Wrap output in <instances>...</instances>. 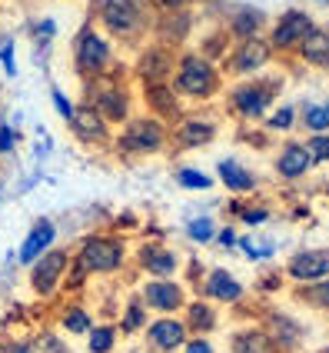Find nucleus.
<instances>
[{
    "label": "nucleus",
    "instance_id": "nucleus-44",
    "mask_svg": "<svg viewBox=\"0 0 329 353\" xmlns=\"http://www.w3.org/2000/svg\"><path fill=\"white\" fill-rule=\"evenodd\" d=\"M54 34H57V23H54L50 17H43L37 27H34V37H37V43H50V40H54Z\"/></svg>",
    "mask_w": 329,
    "mask_h": 353
},
{
    "label": "nucleus",
    "instance_id": "nucleus-32",
    "mask_svg": "<svg viewBox=\"0 0 329 353\" xmlns=\"http://www.w3.org/2000/svg\"><path fill=\"white\" fill-rule=\"evenodd\" d=\"M263 123H266V130H273V134H290L293 127L299 123V117H296V107L283 103V107H273Z\"/></svg>",
    "mask_w": 329,
    "mask_h": 353
},
{
    "label": "nucleus",
    "instance_id": "nucleus-22",
    "mask_svg": "<svg viewBox=\"0 0 329 353\" xmlns=\"http://www.w3.org/2000/svg\"><path fill=\"white\" fill-rule=\"evenodd\" d=\"M136 256H140V267L153 280H173V274L180 270V254L163 243H143Z\"/></svg>",
    "mask_w": 329,
    "mask_h": 353
},
{
    "label": "nucleus",
    "instance_id": "nucleus-10",
    "mask_svg": "<svg viewBox=\"0 0 329 353\" xmlns=\"http://www.w3.org/2000/svg\"><path fill=\"white\" fill-rule=\"evenodd\" d=\"M70 250L63 247H50L43 256H37L30 263V290L37 296H54L63 287V276H67V267H70Z\"/></svg>",
    "mask_w": 329,
    "mask_h": 353
},
{
    "label": "nucleus",
    "instance_id": "nucleus-15",
    "mask_svg": "<svg viewBox=\"0 0 329 353\" xmlns=\"http://www.w3.org/2000/svg\"><path fill=\"white\" fill-rule=\"evenodd\" d=\"M70 130L90 150H114V127L100 114H94L90 107H83V103H77V114L70 120Z\"/></svg>",
    "mask_w": 329,
    "mask_h": 353
},
{
    "label": "nucleus",
    "instance_id": "nucleus-11",
    "mask_svg": "<svg viewBox=\"0 0 329 353\" xmlns=\"http://www.w3.org/2000/svg\"><path fill=\"white\" fill-rule=\"evenodd\" d=\"M316 27V20L306 10H283L279 17L270 23V47L273 54H296V47L303 43V37Z\"/></svg>",
    "mask_w": 329,
    "mask_h": 353
},
{
    "label": "nucleus",
    "instance_id": "nucleus-9",
    "mask_svg": "<svg viewBox=\"0 0 329 353\" xmlns=\"http://www.w3.org/2000/svg\"><path fill=\"white\" fill-rule=\"evenodd\" d=\"M220 134V123H216L210 114H183V117L176 120L173 127H170V147L173 150H203V147H210Z\"/></svg>",
    "mask_w": 329,
    "mask_h": 353
},
{
    "label": "nucleus",
    "instance_id": "nucleus-16",
    "mask_svg": "<svg viewBox=\"0 0 329 353\" xmlns=\"http://www.w3.org/2000/svg\"><path fill=\"white\" fill-rule=\"evenodd\" d=\"M273 170L279 180H303V176H310L316 170V163H312L310 150H306V143L303 140H283L279 143V150H276V157H273Z\"/></svg>",
    "mask_w": 329,
    "mask_h": 353
},
{
    "label": "nucleus",
    "instance_id": "nucleus-47",
    "mask_svg": "<svg viewBox=\"0 0 329 353\" xmlns=\"http://www.w3.org/2000/svg\"><path fill=\"white\" fill-rule=\"evenodd\" d=\"M193 0H153L156 10H187Z\"/></svg>",
    "mask_w": 329,
    "mask_h": 353
},
{
    "label": "nucleus",
    "instance_id": "nucleus-8",
    "mask_svg": "<svg viewBox=\"0 0 329 353\" xmlns=\"http://www.w3.org/2000/svg\"><path fill=\"white\" fill-rule=\"evenodd\" d=\"M273 47L266 37H250L243 43H233V50L223 57V74L233 80H250V77H259L266 74V67L273 63Z\"/></svg>",
    "mask_w": 329,
    "mask_h": 353
},
{
    "label": "nucleus",
    "instance_id": "nucleus-37",
    "mask_svg": "<svg viewBox=\"0 0 329 353\" xmlns=\"http://www.w3.org/2000/svg\"><path fill=\"white\" fill-rule=\"evenodd\" d=\"M303 143L310 150L312 163H329V134H310Z\"/></svg>",
    "mask_w": 329,
    "mask_h": 353
},
{
    "label": "nucleus",
    "instance_id": "nucleus-24",
    "mask_svg": "<svg viewBox=\"0 0 329 353\" xmlns=\"http://www.w3.org/2000/svg\"><path fill=\"white\" fill-rule=\"evenodd\" d=\"M296 57L303 60L306 67L316 70H329V27H312L310 34L303 37V43L296 47Z\"/></svg>",
    "mask_w": 329,
    "mask_h": 353
},
{
    "label": "nucleus",
    "instance_id": "nucleus-12",
    "mask_svg": "<svg viewBox=\"0 0 329 353\" xmlns=\"http://www.w3.org/2000/svg\"><path fill=\"white\" fill-rule=\"evenodd\" d=\"M140 100H143L147 114L156 117L160 123H167V127H173L176 120L187 114V103L176 97L170 80H163V83H140Z\"/></svg>",
    "mask_w": 329,
    "mask_h": 353
},
{
    "label": "nucleus",
    "instance_id": "nucleus-45",
    "mask_svg": "<svg viewBox=\"0 0 329 353\" xmlns=\"http://www.w3.org/2000/svg\"><path fill=\"white\" fill-rule=\"evenodd\" d=\"M180 353H216V350H213V343H210L206 336H190Z\"/></svg>",
    "mask_w": 329,
    "mask_h": 353
},
{
    "label": "nucleus",
    "instance_id": "nucleus-6",
    "mask_svg": "<svg viewBox=\"0 0 329 353\" xmlns=\"http://www.w3.org/2000/svg\"><path fill=\"white\" fill-rule=\"evenodd\" d=\"M74 67L80 77H100V74L116 70L120 63H116L114 40L100 34L94 23H83L74 37Z\"/></svg>",
    "mask_w": 329,
    "mask_h": 353
},
{
    "label": "nucleus",
    "instance_id": "nucleus-3",
    "mask_svg": "<svg viewBox=\"0 0 329 353\" xmlns=\"http://www.w3.org/2000/svg\"><path fill=\"white\" fill-rule=\"evenodd\" d=\"M170 83L183 103H210L223 94V70L200 50H176V67Z\"/></svg>",
    "mask_w": 329,
    "mask_h": 353
},
{
    "label": "nucleus",
    "instance_id": "nucleus-25",
    "mask_svg": "<svg viewBox=\"0 0 329 353\" xmlns=\"http://www.w3.org/2000/svg\"><path fill=\"white\" fill-rule=\"evenodd\" d=\"M216 323H220V314L213 310V303H206V300H187V307H183V327H187V334L206 336L216 330Z\"/></svg>",
    "mask_w": 329,
    "mask_h": 353
},
{
    "label": "nucleus",
    "instance_id": "nucleus-39",
    "mask_svg": "<svg viewBox=\"0 0 329 353\" xmlns=\"http://www.w3.org/2000/svg\"><path fill=\"white\" fill-rule=\"evenodd\" d=\"M236 243H240V250L250 256V260H266V256H273V243H253V236H236Z\"/></svg>",
    "mask_w": 329,
    "mask_h": 353
},
{
    "label": "nucleus",
    "instance_id": "nucleus-21",
    "mask_svg": "<svg viewBox=\"0 0 329 353\" xmlns=\"http://www.w3.org/2000/svg\"><path fill=\"white\" fill-rule=\"evenodd\" d=\"M263 27H266V14L259 7H236L230 17L223 20V30L230 43H243L250 37H263Z\"/></svg>",
    "mask_w": 329,
    "mask_h": 353
},
{
    "label": "nucleus",
    "instance_id": "nucleus-13",
    "mask_svg": "<svg viewBox=\"0 0 329 353\" xmlns=\"http://www.w3.org/2000/svg\"><path fill=\"white\" fill-rule=\"evenodd\" d=\"M140 300H143V307L147 310H153L160 316H176V310H183L187 307V290H183V283L180 280H147L143 287H140Z\"/></svg>",
    "mask_w": 329,
    "mask_h": 353
},
{
    "label": "nucleus",
    "instance_id": "nucleus-27",
    "mask_svg": "<svg viewBox=\"0 0 329 353\" xmlns=\"http://www.w3.org/2000/svg\"><path fill=\"white\" fill-rule=\"evenodd\" d=\"M230 350L233 353H276V343L270 340V334L263 327H243L230 336Z\"/></svg>",
    "mask_w": 329,
    "mask_h": 353
},
{
    "label": "nucleus",
    "instance_id": "nucleus-33",
    "mask_svg": "<svg viewBox=\"0 0 329 353\" xmlns=\"http://www.w3.org/2000/svg\"><path fill=\"white\" fill-rule=\"evenodd\" d=\"M116 343V327L114 323H94V330L87 334V350L90 353H110Z\"/></svg>",
    "mask_w": 329,
    "mask_h": 353
},
{
    "label": "nucleus",
    "instance_id": "nucleus-35",
    "mask_svg": "<svg viewBox=\"0 0 329 353\" xmlns=\"http://www.w3.org/2000/svg\"><path fill=\"white\" fill-rule=\"evenodd\" d=\"M296 296H299V300H306V303L316 307V310H329V276L326 280H319V283H306V287H299Z\"/></svg>",
    "mask_w": 329,
    "mask_h": 353
},
{
    "label": "nucleus",
    "instance_id": "nucleus-40",
    "mask_svg": "<svg viewBox=\"0 0 329 353\" xmlns=\"http://www.w3.org/2000/svg\"><path fill=\"white\" fill-rule=\"evenodd\" d=\"M50 100H54V107H57L60 117L70 123V120H74V114H77V103H74V100H67V94H63V90H57V87L50 90Z\"/></svg>",
    "mask_w": 329,
    "mask_h": 353
},
{
    "label": "nucleus",
    "instance_id": "nucleus-41",
    "mask_svg": "<svg viewBox=\"0 0 329 353\" xmlns=\"http://www.w3.org/2000/svg\"><path fill=\"white\" fill-rule=\"evenodd\" d=\"M87 276H90V274H87L77 260L70 256V267H67V276H63V287H67V290H80V287L87 283Z\"/></svg>",
    "mask_w": 329,
    "mask_h": 353
},
{
    "label": "nucleus",
    "instance_id": "nucleus-31",
    "mask_svg": "<svg viewBox=\"0 0 329 353\" xmlns=\"http://www.w3.org/2000/svg\"><path fill=\"white\" fill-rule=\"evenodd\" d=\"M120 334H140V330H147V307H143V300L134 296L130 303H127V310L120 316V327H116Z\"/></svg>",
    "mask_w": 329,
    "mask_h": 353
},
{
    "label": "nucleus",
    "instance_id": "nucleus-23",
    "mask_svg": "<svg viewBox=\"0 0 329 353\" xmlns=\"http://www.w3.org/2000/svg\"><path fill=\"white\" fill-rule=\"evenodd\" d=\"M203 294L210 296V300H216V303H240L243 294H246V287H243L230 270L216 267V270H210L206 280H203Z\"/></svg>",
    "mask_w": 329,
    "mask_h": 353
},
{
    "label": "nucleus",
    "instance_id": "nucleus-26",
    "mask_svg": "<svg viewBox=\"0 0 329 353\" xmlns=\"http://www.w3.org/2000/svg\"><path fill=\"white\" fill-rule=\"evenodd\" d=\"M216 180H220L230 194H253V190L259 187L256 174L246 170L243 163H236V160H220V163H216Z\"/></svg>",
    "mask_w": 329,
    "mask_h": 353
},
{
    "label": "nucleus",
    "instance_id": "nucleus-46",
    "mask_svg": "<svg viewBox=\"0 0 329 353\" xmlns=\"http://www.w3.org/2000/svg\"><path fill=\"white\" fill-rule=\"evenodd\" d=\"M3 347H7V353H37V343H30V340H10Z\"/></svg>",
    "mask_w": 329,
    "mask_h": 353
},
{
    "label": "nucleus",
    "instance_id": "nucleus-19",
    "mask_svg": "<svg viewBox=\"0 0 329 353\" xmlns=\"http://www.w3.org/2000/svg\"><path fill=\"white\" fill-rule=\"evenodd\" d=\"M193 30V14L190 10H160L153 20V37L163 47H180Z\"/></svg>",
    "mask_w": 329,
    "mask_h": 353
},
{
    "label": "nucleus",
    "instance_id": "nucleus-42",
    "mask_svg": "<svg viewBox=\"0 0 329 353\" xmlns=\"http://www.w3.org/2000/svg\"><path fill=\"white\" fill-rule=\"evenodd\" d=\"M0 63H3V74L14 77L17 74V57H14V40H3L0 43Z\"/></svg>",
    "mask_w": 329,
    "mask_h": 353
},
{
    "label": "nucleus",
    "instance_id": "nucleus-20",
    "mask_svg": "<svg viewBox=\"0 0 329 353\" xmlns=\"http://www.w3.org/2000/svg\"><path fill=\"white\" fill-rule=\"evenodd\" d=\"M54 240H57V223L54 220H47V216H40L37 223L27 230V236H23V243L17 247V263H23V267H30L37 256H43L50 247H54Z\"/></svg>",
    "mask_w": 329,
    "mask_h": 353
},
{
    "label": "nucleus",
    "instance_id": "nucleus-14",
    "mask_svg": "<svg viewBox=\"0 0 329 353\" xmlns=\"http://www.w3.org/2000/svg\"><path fill=\"white\" fill-rule=\"evenodd\" d=\"M173 67H176V50L173 47H163V43H147L140 47L134 63V74L140 83H163V80L173 77Z\"/></svg>",
    "mask_w": 329,
    "mask_h": 353
},
{
    "label": "nucleus",
    "instance_id": "nucleus-1",
    "mask_svg": "<svg viewBox=\"0 0 329 353\" xmlns=\"http://www.w3.org/2000/svg\"><path fill=\"white\" fill-rule=\"evenodd\" d=\"M153 0H90L94 27L110 40H136L153 30Z\"/></svg>",
    "mask_w": 329,
    "mask_h": 353
},
{
    "label": "nucleus",
    "instance_id": "nucleus-5",
    "mask_svg": "<svg viewBox=\"0 0 329 353\" xmlns=\"http://www.w3.org/2000/svg\"><path fill=\"white\" fill-rule=\"evenodd\" d=\"M170 147V127L150 114H134L114 134V150L123 157H156Z\"/></svg>",
    "mask_w": 329,
    "mask_h": 353
},
{
    "label": "nucleus",
    "instance_id": "nucleus-48",
    "mask_svg": "<svg viewBox=\"0 0 329 353\" xmlns=\"http://www.w3.org/2000/svg\"><path fill=\"white\" fill-rule=\"evenodd\" d=\"M216 240H220L223 247H233V243H236V234H233V227H223V230H216Z\"/></svg>",
    "mask_w": 329,
    "mask_h": 353
},
{
    "label": "nucleus",
    "instance_id": "nucleus-2",
    "mask_svg": "<svg viewBox=\"0 0 329 353\" xmlns=\"http://www.w3.org/2000/svg\"><path fill=\"white\" fill-rule=\"evenodd\" d=\"M83 107H90L94 114L107 120L110 127H123L134 117V90H130V77L116 67L110 74L100 77H83Z\"/></svg>",
    "mask_w": 329,
    "mask_h": 353
},
{
    "label": "nucleus",
    "instance_id": "nucleus-7",
    "mask_svg": "<svg viewBox=\"0 0 329 353\" xmlns=\"http://www.w3.org/2000/svg\"><path fill=\"white\" fill-rule=\"evenodd\" d=\"M80 267L87 274H116L127 263V240L116 234H90L80 240L77 254H74Z\"/></svg>",
    "mask_w": 329,
    "mask_h": 353
},
{
    "label": "nucleus",
    "instance_id": "nucleus-17",
    "mask_svg": "<svg viewBox=\"0 0 329 353\" xmlns=\"http://www.w3.org/2000/svg\"><path fill=\"white\" fill-rule=\"evenodd\" d=\"M286 276L293 283L306 287V283H319L329 276V250L323 247H306V250H296L286 260Z\"/></svg>",
    "mask_w": 329,
    "mask_h": 353
},
{
    "label": "nucleus",
    "instance_id": "nucleus-38",
    "mask_svg": "<svg viewBox=\"0 0 329 353\" xmlns=\"http://www.w3.org/2000/svg\"><path fill=\"white\" fill-rule=\"evenodd\" d=\"M233 214L240 216V223H250V227H259L270 220V207H240L233 203Z\"/></svg>",
    "mask_w": 329,
    "mask_h": 353
},
{
    "label": "nucleus",
    "instance_id": "nucleus-34",
    "mask_svg": "<svg viewBox=\"0 0 329 353\" xmlns=\"http://www.w3.org/2000/svg\"><path fill=\"white\" fill-rule=\"evenodd\" d=\"M173 176L183 190H210V187H213V176L203 174V170H196V167H176Z\"/></svg>",
    "mask_w": 329,
    "mask_h": 353
},
{
    "label": "nucleus",
    "instance_id": "nucleus-29",
    "mask_svg": "<svg viewBox=\"0 0 329 353\" xmlns=\"http://www.w3.org/2000/svg\"><path fill=\"white\" fill-rule=\"evenodd\" d=\"M270 340L276 343V347H296L299 343V336H303V330H299V323L296 320H290L286 314H270Z\"/></svg>",
    "mask_w": 329,
    "mask_h": 353
},
{
    "label": "nucleus",
    "instance_id": "nucleus-30",
    "mask_svg": "<svg viewBox=\"0 0 329 353\" xmlns=\"http://www.w3.org/2000/svg\"><path fill=\"white\" fill-rule=\"evenodd\" d=\"M60 327L74 336H87L94 330V316L87 314L80 303H70V307H63V314H60Z\"/></svg>",
    "mask_w": 329,
    "mask_h": 353
},
{
    "label": "nucleus",
    "instance_id": "nucleus-43",
    "mask_svg": "<svg viewBox=\"0 0 329 353\" xmlns=\"http://www.w3.org/2000/svg\"><path fill=\"white\" fill-rule=\"evenodd\" d=\"M14 150H17V130L0 120V154L7 157V154H14Z\"/></svg>",
    "mask_w": 329,
    "mask_h": 353
},
{
    "label": "nucleus",
    "instance_id": "nucleus-28",
    "mask_svg": "<svg viewBox=\"0 0 329 353\" xmlns=\"http://www.w3.org/2000/svg\"><path fill=\"white\" fill-rule=\"evenodd\" d=\"M299 123L306 134H329V100H310L296 110Z\"/></svg>",
    "mask_w": 329,
    "mask_h": 353
},
{
    "label": "nucleus",
    "instance_id": "nucleus-49",
    "mask_svg": "<svg viewBox=\"0 0 329 353\" xmlns=\"http://www.w3.org/2000/svg\"><path fill=\"white\" fill-rule=\"evenodd\" d=\"M134 353H156V350H134Z\"/></svg>",
    "mask_w": 329,
    "mask_h": 353
},
{
    "label": "nucleus",
    "instance_id": "nucleus-4",
    "mask_svg": "<svg viewBox=\"0 0 329 353\" xmlns=\"http://www.w3.org/2000/svg\"><path fill=\"white\" fill-rule=\"evenodd\" d=\"M279 87H283V80L266 77V74L250 80H236L233 87H226V110L240 123H263L266 114L273 110V103H276Z\"/></svg>",
    "mask_w": 329,
    "mask_h": 353
},
{
    "label": "nucleus",
    "instance_id": "nucleus-36",
    "mask_svg": "<svg viewBox=\"0 0 329 353\" xmlns=\"http://www.w3.org/2000/svg\"><path fill=\"white\" fill-rule=\"evenodd\" d=\"M187 236H190L193 243H210V240H216L213 216H193V220H187Z\"/></svg>",
    "mask_w": 329,
    "mask_h": 353
},
{
    "label": "nucleus",
    "instance_id": "nucleus-18",
    "mask_svg": "<svg viewBox=\"0 0 329 353\" xmlns=\"http://www.w3.org/2000/svg\"><path fill=\"white\" fill-rule=\"evenodd\" d=\"M147 343H150V350L156 353H176L183 350V343L190 340L187 334V327H183V320L180 316H156L147 323Z\"/></svg>",
    "mask_w": 329,
    "mask_h": 353
}]
</instances>
